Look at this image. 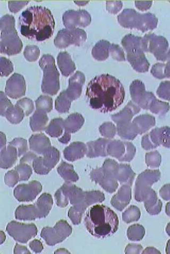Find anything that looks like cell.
Instances as JSON below:
<instances>
[{
    "mask_svg": "<svg viewBox=\"0 0 170 254\" xmlns=\"http://www.w3.org/2000/svg\"><path fill=\"white\" fill-rule=\"evenodd\" d=\"M124 87L109 74L97 76L89 82L86 92L89 106L102 113H109L120 106L125 98Z\"/></svg>",
    "mask_w": 170,
    "mask_h": 254,
    "instance_id": "1",
    "label": "cell"
},
{
    "mask_svg": "<svg viewBox=\"0 0 170 254\" xmlns=\"http://www.w3.org/2000/svg\"><path fill=\"white\" fill-rule=\"evenodd\" d=\"M18 26L23 36L42 42L52 36L56 22L48 8L35 5L27 8L20 14Z\"/></svg>",
    "mask_w": 170,
    "mask_h": 254,
    "instance_id": "2",
    "label": "cell"
},
{
    "mask_svg": "<svg viewBox=\"0 0 170 254\" xmlns=\"http://www.w3.org/2000/svg\"><path fill=\"white\" fill-rule=\"evenodd\" d=\"M84 223L91 235L97 238H105L117 232L119 220L117 214L109 207L96 204L88 209Z\"/></svg>",
    "mask_w": 170,
    "mask_h": 254,
    "instance_id": "3",
    "label": "cell"
},
{
    "mask_svg": "<svg viewBox=\"0 0 170 254\" xmlns=\"http://www.w3.org/2000/svg\"><path fill=\"white\" fill-rule=\"evenodd\" d=\"M0 52L7 56L19 54L23 44L15 28V19L13 15L5 14L0 20Z\"/></svg>",
    "mask_w": 170,
    "mask_h": 254,
    "instance_id": "4",
    "label": "cell"
},
{
    "mask_svg": "<svg viewBox=\"0 0 170 254\" xmlns=\"http://www.w3.org/2000/svg\"><path fill=\"white\" fill-rule=\"evenodd\" d=\"M44 70L42 91L51 95L57 94L60 87L59 73L55 64V59L50 54H45L39 61Z\"/></svg>",
    "mask_w": 170,
    "mask_h": 254,
    "instance_id": "5",
    "label": "cell"
},
{
    "mask_svg": "<svg viewBox=\"0 0 170 254\" xmlns=\"http://www.w3.org/2000/svg\"><path fill=\"white\" fill-rule=\"evenodd\" d=\"M6 93L12 98L16 99L25 94L26 84L24 77L20 74H14L7 80Z\"/></svg>",
    "mask_w": 170,
    "mask_h": 254,
    "instance_id": "6",
    "label": "cell"
},
{
    "mask_svg": "<svg viewBox=\"0 0 170 254\" xmlns=\"http://www.w3.org/2000/svg\"><path fill=\"white\" fill-rule=\"evenodd\" d=\"M58 66L62 73L66 76L71 74L75 69V65L71 56L66 52L59 53L57 57Z\"/></svg>",
    "mask_w": 170,
    "mask_h": 254,
    "instance_id": "7",
    "label": "cell"
},
{
    "mask_svg": "<svg viewBox=\"0 0 170 254\" xmlns=\"http://www.w3.org/2000/svg\"><path fill=\"white\" fill-rule=\"evenodd\" d=\"M54 44L59 48L63 49L73 44V39L70 29H63L58 31L57 35L54 40Z\"/></svg>",
    "mask_w": 170,
    "mask_h": 254,
    "instance_id": "8",
    "label": "cell"
},
{
    "mask_svg": "<svg viewBox=\"0 0 170 254\" xmlns=\"http://www.w3.org/2000/svg\"><path fill=\"white\" fill-rule=\"evenodd\" d=\"M63 20L64 25L67 29L75 28L76 26L80 25V16L79 11L69 10L66 11L63 14Z\"/></svg>",
    "mask_w": 170,
    "mask_h": 254,
    "instance_id": "9",
    "label": "cell"
},
{
    "mask_svg": "<svg viewBox=\"0 0 170 254\" xmlns=\"http://www.w3.org/2000/svg\"><path fill=\"white\" fill-rule=\"evenodd\" d=\"M40 54V50L36 45H27L24 52V57L29 62L36 61Z\"/></svg>",
    "mask_w": 170,
    "mask_h": 254,
    "instance_id": "10",
    "label": "cell"
},
{
    "mask_svg": "<svg viewBox=\"0 0 170 254\" xmlns=\"http://www.w3.org/2000/svg\"><path fill=\"white\" fill-rule=\"evenodd\" d=\"M109 43L105 41L99 42L93 49V56L97 60H104L107 57L106 50Z\"/></svg>",
    "mask_w": 170,
    "mask_h": 254,
    "instance_id": "11",
    "label": "cell"
},
{
    "mask_svg": "<svg viewBox=\"0 0 170 254\" xmlns=\"http://www.w3.org/2000/svg\"><path fill=\"white\" fill-rule=\"evenodd\" d=\"M70 103L66 97V92H62L56 100V109L60 113H66L68 111Z\"/></svg>",
    "mask_w": 170,
    "mask_h": 254,
    "instance_id": "12",
    "label": "cell"
},
{
    "mask_svg": "<svg viewBox=\"0 0 170 254\" xmlns=\"http://www.w3.org/2000/svg\"><path fill=\"white\" fill-rule=\"evenodd\" d=\"M37 109L49 112L52 109V99L48 96H41L36 102Z\"/></svg>",
    "mask_w": 170,
    "mask_h": 254,
    "instance_id": "13",
    "label": "cell"
},
{
    "mask_svg": "<svg viewBox=\"0 0 170 254\" xmlns=\"http://www.w3.org/2000/svg\"><path fill=\"white\" fill-rule=\"evenodd\" d=\"M1 61V76H7L13 70V66L12 62L6 58L1 57L0 58Z\"/></svg>",
    "mask_w": 170,
    "mask_h": 254,
    "instance_id": "14",
    "label": "cell"
},
{
    "mask_svg": "<svg viewBox=\"0 0 170 254\" xmlns=\"http://www.w3.org/2000/svg\"><path fill=\"white\" fill-rule=\"evenodd\" d=\"M70 30L73 37V44L79 45L86 39V34L83 30L75 28Z\"/></svg>",
    "mask_w": 170,
    "mask_h": 254,
    "instance_id": "15",
    "label": "cell"
},
{
    "mask_svg": "<svg viewBox=\"0 0 170 254\" xmlns=\"http://www.w3.org/2000/svg\"><path fill=\"white\" fill-rule=\"evenodd\" d=\"M21 110L18 108L10 109L7 114V119L12 122L20 121L24 117Z\"/></svg>",
    "mask_w": 170,
    "mask_h": 254,
    "instance_id": "16",
    "label": "cell"
},
{
    "mask_svg": "<svg viewBox=\"0 0 170 254\" xmlns=\"http://www.w3.org/2000/svg\"><path fill=\"white\" fill-rule=\"evenodd\" d=\"M17 105L20 107L25 111L26 115L28 116L34 109L33 103L32 100L25 98L19 101Z\"/></svg>",
    "mask_w": 170,
    "mask_h": 254,
    "instance_id": "17",
    "label": "cell"
},
{
    "mask_svg": "<svg viewBox=\"0 0 170 254\" xmlns=\"http://www.w3.org/2000/svg\"><path fill=\"white\" fill-rule=\"evenodd\" d=\"M29 3V1H9L8 6L10 11L14 13L19 11Z\"/></svg>",
    "mask_w": 170,
    "mask_h": 254,
    "instance_id": "18",
    "label": "cell"
},
{
    "mask_svg": "<svg viewBox=\"0 0 170 254\" xmlns=\"http://www.w3.org/2000/svg\"><path fill=\"white\" fill-rule=\"evenodd\" d=\"M1 114L3 115L6 107L11 105L10 101L6 98L2 92H1Z\"/></svg>",
    "mask_w": 170,
    "mask_h": 254,
    "instance_id": "19",
    "label": "cell"
}]
</instances>
